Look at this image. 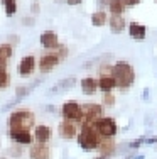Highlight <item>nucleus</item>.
<instances>
[{
  "instance_id": "obj_1",
  "label": "nucleus",
  "mask_w": 157,
  "mask_h": 159,
  "mask_svg": "<svg viewBox=\"0 0 157 159\" xmlns=\"http://www.w3.org/2000/svg\"><path fill=\"white\" fill-rule=\"evenodd\" d=\"M111 76L115 78L117 90L125 93L135 83V70H133V66L129 61H117L111 66Z\"/></svg>"
},
{
  "instance_id": "obj_2",
  "label": "nucleus",
  "mask_w": 157,
  "mask_h": 159,
  "mask_svg": "<svg viewBox=\"0 0 157 159\" xmlns=\"http://www.w3.org/2000/svg\"><path fill=\"white\" fill-rule=\"evenodd\" d=\"M76 141L80 144V147L83 151H96L102 142V137L98 135V132L95 130L93 127V122L91 124H80V130H78V135H76Z\"/></svg>"
},
{
  "instance_id": "obj_3",
  "label": "nucleus",
  "mask_w": 157,
  "mask_h": 159,
  "mask_svg": "<svg viewBox=\"0 0 157 159\" xmlns=\"http://www.w3.org/2000/svg\"><path fill=\"white\" fill-rule=\"evenodd\" d=\"M34 125H36V115L29 108H17L7 119V129H12V127L34 129Z\"/></svg>"
},
{
  "instance_id": "obj_4",
  "label": "nucleus",
  "mask_w": 157,
  "mask_h": 159,
  "mask_svg": "<svg viewBox=\"0 0 157 159\" xmlns=\"http://www.w3.org/2000/svg\"><path fill=\"white\" fill-rule=\"evenodd\" d=\"M93 127H95V130L98 132V135L102 139H115V135L118 132V124L115 122V119L113 117H107V115L95 120Z\"/></svg>"
},
{
  "instance_id": "obj_5",
  "label": "nucleus",
  "mask_w": 157,
  "mask_h": 159,
  "mask_svg": "<svg viewBox=\"0 0 157 159\" xmlns=\"http://www.w3.org/2000/svg\"><path fill=\"white\" fill-rule=\"evenodd\" d=\"M41 83H42V80L39 78V80H34L32 83H29V85H19L17 88H15V97H14L10 102H7V103L3 105V107L0 108V110H2V112H7V110H10V108H14L15 105L20 103V102L24 100L25 97H29V95H31V93L34 92V90L37 88V86L41 85Z\"/></svg>"
},
{
  "instance_id": "obj_6",
  "label": "nucleus",
  "mask_w": 157,
  "mask_h": 159,
  "mask_svg": "<svg viewBox=\"0 0 157 159\" xmlns=\"http://www.w3.org/2000/svg\"><path fill=\"white\" fill-rule=\"evenodd\" d=\"M105 107L102 103H95V102H88V103L81 105V124H91L103 117Z\"/></svg>"
},
{
  "instance_id": "obj_7",
  "label": "nucleus",
  "mask_w": 157,
  "mask_h": 159,
  "mask_svg": "<svg viewBox=\"0 0 157 159\" xmlns=\"http://www.w3.org/2000/svg\"><path fill=\"white\" fill-rule=\"evenodd\" d=\"M7 134H9V139L14 144H19V146H31L34 142V135H32L31 129H20V127H12L7 129Z\"/></svg>"
},
{
  "instance_id": "obj_8",
  "label": "nucleus",
  "mask_w": 157,
  "mask_h": 159,
  "mask_svg": "<svg viewBox=\"0 0 157 159\" xmlns=\"http://www.w3.org/2000/svg\"><path fill=\"white\" fill-rule=\"evenodd\" d=\"M61 117L63 120H71V122L81 124V105L76 100H68L61 105Z\"/></svg>"
},
{
  "instance_id": "obj_9",
  "label": "nucleus",
  "mask_w": 157,
  "mask_h": 159,
  "mask_svg": "<svg viewBox=\"0 0 157 159\" xmlns=\"http://www.w3.org/2000/svg\"><path fill=\"white\" fill-rule=\"evenodd\" d=\"M61 61H63V59L59 58L54 51H47V52H44V54L37 59V70H39L42 75H47V73H51V71L54 70V68L58 66Z\"/></svg>"
},
{
  "instance_id": "obj_10",
  "label": "nucleus",
  "mask_w": 157,
  "mask_h": 159,
  "mask_svg": "<svg viewBox=\"0 0 157 159\" xmlns=\"http://www.w3.org/2000/svg\"><path fill=\"white\" fill-rule=\"evenodd\" d=\"M36 70H37V59L32 54L24 56L17 64V73L20 78H31L36 73Z\"/></svg>"
},
{
  "instance_id": "obj_11",
  "label": "nucleus",
  "mask_w": 157,
  "mask_h": 159,
  "mask_svg": "<svg viewBox=\"0 0 157 159\" xmlns=\"http://www.w3.org/2000/svg\"><path fill=\"white\" fill-rule=\"evenodd\" d=\"M78 130H80V124L71 122V120H61L58 125V135L64 141H71V139H76Z\"/></svg>"
},
{
  "instance_id": "obj_12",
  "label": "nucleus",
  "mask_w": 157,
  "mask_h": 159,
  "mask_svg": "<svg viewBox=\"0 0 157 159\" xmlns=\"http://www.w3.org/2000/svg\"><path fill=\"white\" fill-rule=\"evenodd\" d=\"M52 151L49 144L42 142H32L29 146V159H51Z\"/></svg>"
},
{
  "instance_id": "obj_13",
  "label": "nucleus",
  "mask_w": 157,
  "mask_h": 159,
  "mask_svg": "<svg viewBox=\"0 0 157 159\" xmlns=\"http://www.w3.org/2000/svg\"><path fill=\"white\" fill-rule=\"evenodd\" d=\"M39 43L41 46H42L46 51H54V49L59 48V37L58 34H56L54 31H44L42 34L39 36Z\"/></svg>"
},
{
  "instance_id": "obj_14",
  "label": "nucleus",
  "mask_w": 157,
  "mask_h": 159,
  "mask_svg": "<svg viewBox=\"0 0 157 159\" xmlns=\"http://www.w3.org/2000/svg\"><path fill=\"white\" fill-rule=\"evenodd\" d=\"M32 135H34V142H42V144H49L52 137V129L46 124H37L32 129Z\"/></svg>"
},
{
  "instance_id": "obj_15",
  "label": "nucleus",
  "mask_w": 157,
  "mask_h": 159,
  "mask_svg": "<svg viewBox=\"0 0 157 159\" xmlns=\"http://www.w3.org/2000/svg\"><path fill=\"white\" fill-rule=\"evenodd\" d=\"M129 36L132 37L133 41H137V43H142V41L145 39V36H147V27H145L144 24H140V22H130L129 25Z\"/></svg>"
},
{
  "instance_id": "obj_16",
  "label": "nucleus",
  "mask_w": 157,
  "mask_h": 159,
  "mask_svg": "<svg viewBox=\"0 0 157 159\" xmlns=\"http://www.w3.org/2000/svg\"><path fill=\"white\" fill-rule=\"evenodd\" d=\"M76 85V78L74 76H69V78H63L59 80L56 85H52L49 90H47V93L49 95H54V93H61V92H68L69 88H73V86Z\"/></svg>"
},
{
  "instance_id": "obj_17",
  "label": "nucleus",
  "mask_w": 157,
  "mask_h": 159,
  "mask_svg": "<svg viewBox=\"0 0 157 159\" xmlns=\"http://www.w3.org/2000/svg\"><path fill=\"white\" fill-rule=\"evenodd\" d=\"M81 92L85 95H95L98 92V78L95 76H86V78H81Z\"/></svg>"
},
{
  "instance_id": "obj_18",
  "label": "nucleus",
  "mask_w": 157,
  "mask_h": 159,
  "mask_svg": "<svg viewBox=\"0 0 157 159\" xmlns=\"http://www.w3.org/2000/svg\"><path fill=\"white\" fill-rule=\"evenodd\" d=\"M115 88H117V83H115V78L111 75H100L98 76V90L102 93L113 92Z\"/></svg>"
},
{
  "instance_id": "obj_19",
  "label": "nucleus",
  "mask_w": 157,
  "mask_h": 159,
  "mask_svg": "<svg viewBox=\"0 0 157 159\" xmlns=\"http://www.w3.org/2000/svg\"><path fill=\"white\" fill-rule=\"evenodd\" d=\"M96 151H98L102 156L111 157L115 152H117V144H115L113 139H102V142H100V146H98Z\"/></svg>"
},
{
  "instance_id": "obj_20",
  "label": "nucleus",
  "mask_w": 157,
  "mask_h": 159,
  "mask_svg": "<svg viewBox=\"0 0 157 159\" xmlns=\"http://www.w3.org/2000/svg\"><path fill=\"white\" fill-rule=\"evenodd\" d=\"M108 27H110V31L113 34H122L127 27V22L123 19V16H110V19H108Z\"/></svg>"
},
{
  "instance_id": "obj_21",
  "label": "nucleus",
  "mask_w": 157,
  "mask_h": 159,
  "mask_svg": "<svg viewBox=\"0 0 157 159\" xmlns=\"http://www.w3.org/2000/svg\"><path fill=\"white\" fill-rule=\"evenodd\" d=\"M108 10H110V16H123V12L127 10V5L123 3V0H110Z\"/></svg>"
},
{
  "instance_id": "obj_22",
  "label": "nucleus",
  "mask_w": 157,
  "mask_h": 159,
  "mask_svg": "<svg viewBox=\"0 0 157 159\" xmlns=\"http://www.w3.org/2000/svg\"><path fill=\"white\" fill-rule=\"evenodd\" d=\"M108 22V14L105 10H96V12L91 14V24L95 27H103Z\"/></svg>"
},
{
  "instance_id": "obj_23",
  "label": "nucleus",
  "mask_w": 157,
  "mask_h": 159,
  "mask_svg": "<svg viewBox=\"0 0 157 159\" xmlns=\"http://www.w3.org/2000/svg\"><path fill=\"white\" fill-rule=\"evenodd\" d=\"M2 5H3V10H5V16L7 17H14L17 14V0H2Z\"/></svg>"
},
{
  "instance_id": "obj_24",
  "label": "nucleus",
  "mask_w": 157,
  "mask_h": 159,
  "mask_svg": "<svg viewBox=\"0 0 157 159\" xmlns=\"http://www.w3.org/2000/svg\"><path fill=\"white\" fill-rule=\"evenodd\" d=\"M12 56H14V46H12V44H9V43L0 44V59L9 61Z\"/></svg>"
},
{
  "instance_id": "obj_25",
  "label": "nucleus",
  "mask_w": 157,
  "mask_h": 159,
  "mask_svg": "<svg viewBox=\"0 0 157 159\" xmlns=\"http://www.w3.org/2000/svg\"><path fill=\"white\" fill-rule=\"evenodd\" d=\"M7 154H9L10 157H22V154H24V146H19V144H12V146L7 149Z\"/></svg>"
},
{
  "instance_id": "obj_26",
  "label": "nucleus",
  "mask_w": 157,
  "mask_h": 159,
  "mask_svg": "<svg viewBox=\"0 0 157 159\" xmlns=\"http://www.w3.org/2000/svg\"><path fill=\"white\" fill-rule=\"evenodd\" d=\"M115 103H117V98H115V95L111 92H108V93H103V97H102V105L105 108H110V107H115Z\"/></svg>"
},
{
  "instance_id": "obj_27",
  "label": "nucleus",
  "mask_w": 157,
  "mask_h": 159,
  "mask_svg": "<svg viewBox=\"0 0 157 159\" xmlns=\"http://www.w3.org/2000/svg\"><path fill=\"white\" fill-rule=\"evenodd\" d=\"M10 73H9V70H3V71H0V90H5V88H9L10 86Z\"/></svg>"
},
{
  "instance_id": "obj_28",
  "label": "nucleus",
  "mask_w": 157,
  "mask_h": 159,
  "mask_svg": "<svg viewBox=\"0 0 157 159\" xmlns=\"http://www.w3.org/2000/svg\"><path fill=\"white\" fill-rule=\"evenodd\" d=\"M54 52H56V54H58L61 59H66V58H68V54H69V49L66 48V46H63V44H59V48L54 49Z\"/></svg>"
},
{
  "instance_id": "obj_29",
  "label": "nucleus",
  "mask_w": 157,
  "mask_h": 159,
  "mask_svg": "<svg viewBox=\"0 0 157 159\" xmlns=\"http://www.w3.org/2000/svg\"><path fill=\"white\" fill-rule=\"evenodd\" d=\"M22 24L27 25V27H32V25L36 24V17H34V16H25V17H22Z\"/></svg>"
},
{
  "instance_id": "obj_30",
  "label": "nucleus",
  "mask_w": 157,
  "mask_h": 159,
  "mask_svg": "<svg viewBox=\"0 0 157 159\" xmlns=\"http://www.w3.org/2000/svg\"><path fill=\"white\" fill-rule=\"evenodd\" d=\"M31 12H32V16H37V14H39L41 12V3L39 2H37V0H36V2H32L31 3Z\"/></svg>"
},
{
  "instance_id": "obj_31",
  "label": "nucleus",
  "mask_w": 157,
  "mask_h": 159,
  "mask_svg": "<svg viewBox=\"0 0 157 159\" xmlns=\"http://www.w3.org/2000/svg\"><path fill=\"white\" fill-rule=\"evenodd\" d=\"M142 144H144V137H140V139H135V141H132L129 144L130 147H132V149H137V147H140Z\"/></svg>"
},
{
  "instance_id": "obj_32",
  "label": "nucleus",
  "mask_w": 157,
  "mask_h": 159,
  "mask_svg": "<svg viewBox=\"0 0 157 159\" xmlns=\"http://www.w3.org/2000/svg\"><path fill=\"white\" fill-rule=\"evenodd\" d=\"M140 2H142V0H123V3L127 5V9H129V7H135V5H139Z\"/></svg>"
},
{
  "instance_id": "obj_33",
  "label": "nucleus",
  "mask_w": 157,
  "mask_h": 159,
  "mask_svg": "<svg viewBox=\"0 0 157 159\" xmlns=\"http://www.w3.org/2000/svg\"><path fill=\"white\" fill-rule=\"evenodd\" d=\"M98 2V5H100V10H103V7H108V2L110 0H96Z\"/></svg>"
},
{
  "instance_id": "obj_34",
  "label": "nucleus",
  "mask_w": 157,
  "mask_h": 159,
  "mask_svg": "<svg viewBox=\"0 0 157 159\" xmlns=\"http://www.w3.org/2000/svg\"><path fill=\"white\" fill-rule=\"evenodd\" d=\"M66 3H68V5H80V3H83V0H66Z\"/></svg>"
},
{
  "instance_id": "obj_35",
  "label": "nucleus",
  "mask_w": 157,
  "mask_h": 159,
  "mask_svg": "<svg viewBox=\"0 0 157 159\" xmlns=\"http://www.w3.org/2000/svg\"><path fill=\"white\" fill-rule=\"evenodd\" d=\"M19 43V36H9V44H17Z\"/></svg>"
},
{
  "instance_id": "obj_36",
  "label": "nucleus",
  "mask_w": 157,
  "mask_h": 159,
  "mask_svg": "<svg viewBox=\"0 0 157 159\" xmlns=\"http://www.w3.org/2000/svg\"><path fill=\"white\" fill-rule=\"evenodd\" d=\"M144 142H147V144H155L157 139H155V137H144Z\"/></svg>"
},
{
  "instance_id": "obj_37",
  "label": "nucleus",
  "mask_w": 157,
  "mask_h": 159,
  "mask_svg": "<svg viewBox=\"0 0 157 159\" xmlns=\"http://www.w3.org/2000/svg\"><path fill=\"white\" fill-rule=\"evenodd\" d=\"M7 66H9V64H7V61H5V59H0V71L7 70Z\"/></svg>"
},
{
  "instance_id": "obj_38",
  "label": "nucleus",
  "mask_w": 157,
  "mask_h": 159,
  "mask_svg": "<svg viewBox=\"0 0 157 159\" xmlns=\"http://www.w3.org/2000/svg\"><path fill=\"white\" fill-rule=\"evenodd\" d=\"M47 112H54L56 113V108L52 107V105H47Z\"/></svg>"
},
{
  "instance_id": "obj_39",
  "label": "nucleus",
  "mask_w": 157,
  "mask_h": 159,
  "mask_svg": "<svg viewBox=\"0 0 157 159\" xmlns=\"http://www.w3.org/2000/svg\"><path fill=\"white\" fill-rule=\"evenodd\" d=\"M95 159H108V157H107V156H102V154H100V156H98V157H95Z\"/></svg>"
},
{
  "instance_id": "obj_40",
  "label": "nucleus",
  "mask_w": 157,
  "mask_h": 159,
  "mask_svg": "<svg viewBox=\"0 0 157 159\" xmlns=\"http://www.w3.org/2000/svg\"><path fill=\"white\" fill-rule=\"evenodd\" d=\"M135 159H144V156H137Z\"/></svg>"
},
{
  "instance_id": "obj_41",
  "label": "nucleus",
  "mask_w": 157,
  "mask_h": 159,
  "mask_svg": "<svg viewBox=\"0 0 157 159\" xmlns=\"http://www.w3.org/2000/svg\"><path fill=\"white\" fill-rule=\"evenodd\" d=\"M0 159H7V157L5 156H0Z\"/></svg>"
},
{
  "instance_id": "obj_42",
  "label": "nucleus",
  "mask_w": 157,
  "mask_h": 159,
  "mask_svg": "<svg viewBox=\"0 0 157 159\" xmlns=\"http://www.w3.org/2000/svg\"><path fill=\"white\" fill-rule=\"evenodd\" d=\"M154 2H155V3H157V0H154Z\"/></svg>"
},
{
  "instance_id": "obj_43",
  "label": "nucleus",
  "mask_w": 157,
  "mask_h": 159,
  "mask_svg": "<svg viewBox=\"0 0 157 159\" xmlns=\"http://www.w3.org/2000/svg\"><path fill=\"white\" fill-rule=\"evenodd\" d=\"M127 159H130V157H127Z\"/></svg>"
},
{
  "instance_id": "obj_44",
  "label": "nucleus",
  "mask_w": 157,
  "mask_h": 159,
  "mask_svg": "<svg viewBox=\"0 0 157 159\" xmlns=\"http://www.w3.org/2000/svg\"><path fill=\"white\" fill-rule=\"evenodd\" d=\"M155 144H157V142H155Z\"/></svg>"
}]
</instances>
